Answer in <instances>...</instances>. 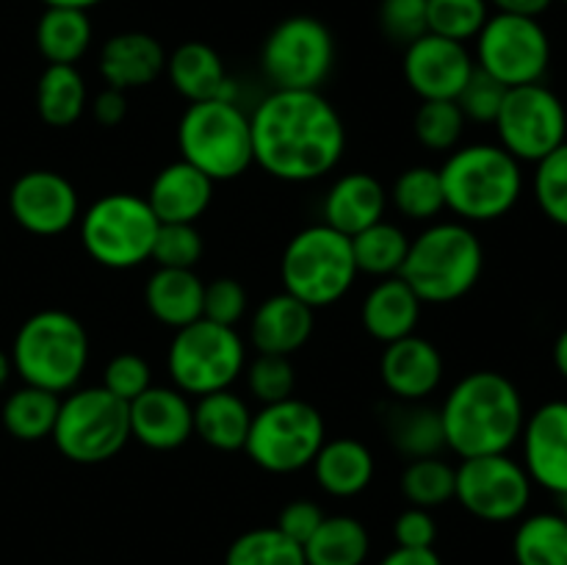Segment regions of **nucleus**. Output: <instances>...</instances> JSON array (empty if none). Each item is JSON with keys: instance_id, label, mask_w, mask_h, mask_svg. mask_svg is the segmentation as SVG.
I'll list each match as a JSON object with an SVG mask.
<instances>
[{"instance_id": "f257e3e1", "label": "nucleus", "mask_w": 567, "mask_h": 565, "mask_svg": "<svg viewBox=\"0 0 567 565\" xmlns=\"http://www.w3.org/2000/svg\"><path fill=\"white\" fill-rule=\"evenodd\" d=\"M249 122L255 164L282 183L319 181L347 150L341 114L319 89H275Z\"/></svg>"}, {"instance_id": "f03ea898", "label": "nucleus", "mask_w": 567, "mask_h": 565, "mask_svg": "<svg viewBox=\"0 0 567 565\" xmlns=\"http://www.w3.org/2000/svg\"><path fill=\"white\" fill-rule=\"evenodd\" d=\"M520 391L498 371H471L449 391L441 408L446 446L460 458L509 452L524 432Z\"/></svg>"}, {"instance_id": "7ed1b4c3", "label": "nucleus", "mask_w": 567, "mask_h": 565, "mask_svg": "<svg viewBox=\"0 0 567 565\" xmlns=\"http://www.w3.org/2000/svg\"><path fill=\"white\" fill-rule=\"evenodd\" d=\"M446 208L463 222H496L515 208L524 192L520 161L502 144H468L441 166Z\"/></svg>"}, {"instance_id": "20e7f679", "label": "nucleus", "mask_w": 567, "mask_h": 565, "mask_svg": "<svg viewBox=\"0 0 567 565\" xmlns=\"http://www.w3.org/2000/svg\"><path fill=\"white\" fill-rule=\"evenodd\" d=\"M485 249L465 222H437L410 242L402 277L421 302L449 305L480 282Z\"/></svg>"}, {"instance_id": "39448f33", "label": "nucleus", "mask_w": 567, "mask_h": 565, "mask_svg": "<svg viewBox=\"0 0 567 565\" xmlns=\"http://www.w3.org/2000/svg\"><path fill=\"white\" fill-rule=\"evenodd\" d=\"M11 363L25 386L75 391L89 363L86 327L66 310H39L17 330Z\"/></svg>"}, {"instance_id": "423d86ee", "label": "nucleus", "mask_w": 567, "mask_h": 565, "mask_svg": "<svg viewBox=\"0 0 567 565\" xmlns=\"http://www.w3.org/2000/svg\"><path fill=\"white\" fill-rule=\"evenodd\" d=\"M181 158L214 183L233 181L255 164L252 122L236 100L192 103L177 125Z\"/></svg>"}, {"instance_id": "0eeeda50", "label": "nucleus", "mask_w": 567, "mask_h": 565, "mask_svg": "<svg viewBox=\"0 0 567 565\" xmlns=\"http://www.w3.org/2000/svg\"><path fill=\"white\" fill-rule=\"evenodd\" d=\"M352 238L330 225H310L299 230L282 249L280 277L286 294L308 308H330L352 288L358 277Z\"/></svg>"}, {"instance_id": "6e6552de", "label": "nucleus", "mask_w": 567, "mask_h": 565, "mask_svg": "<svg viewBox=\"0 0 567 565\" xmlns=\"http://www.w3.org/2000/svg\"><path fill=\"white\" fill-rule=\"evenodd\" d=\"M53 443L66 460L97 465L116 458L131 438L127 402L100 388H78L61 399Z\"/></svg>"}, {"instance_id": "1a4fd4ad", "label": "nucleus", "mask_w": 567, "mask_h": 565, "mask_svg": "<svg viewBox=\"0 0 567 565\" xmlns=\"http://www.w3.org/2000/svg\"><path fill=\"white\" fill-rule=\"evenodd\" d=\"M161 222L144 197L127 192L94 199L81 219L83 249L105 269H133L150 260Z\"/></svg>"}, {"instance_id": "9d476101", "label": "nucleus", "mask_w": 567, "mask_h": 565, "mask_svg": "<svg viewBox=\"0 0 567 565\" xmlns=\"http://www.w3.org/2000/svg\"><path fill=\"white\" fill-rule=\"evenodd\" d=\"M244 363H247V349L236 327L216 325L208 319H197L175 330L166 355L172 382L186 397L225 391L238 380Z\"/></svg>"}, {"instance_id": "9b49d317", "label": "nucleus", "mask_w": 567, "mask_h": 565, "mask_svg": "<svg viewBox=\"0 0 567 565\" xmlns=\"http://www.w3.org/2000/svg\"><path fill=\"white\" fill-rule=\"evenodd\" d=\"M327 441L324 419L302 399H282L252 413L244 452L269 474H293L313 463Z\"/></svg>"}, {"instance_id": "f8f14e48", "label": "nucleus", "mask_w": 567, "mask_h": 565, "mask_svg": "<svg viewBox=\"0 0 567 565\" xmlns=\"http://www.w3.org/2000/svg\"><path fill=\"white\" fill-rule=\"evenodd\" d=\"M260 64L275 89H316L330 78L336 64V39L330 28L308 14L277 22L260 50Z\"/></svg>"}, {"instance_id": "ddd939ff", "label": "nucleus", "mask_w": 567, "mask_h": 565, "mask_svg": "<svg viewBox=\"0 0 567 565\" xmlns=\"http://www.w3.org/2000/svg\"><path fill=\"white\" fill-rule=\"evenodd\" d=\"M551 64V39L537 17H487L476 37V66L507 89L540 83Z\"/></svg>"}, {"instance_id": "4468645a", "label": "nucleus", "mask_w": 567, "mask_h": 565, "mask_svg": "<svg viewBox=\"0 0 567 565\" xmlns=\"http://www.w3.org/2000/svg\"><path fill=\"white\" fill-rule=\"evenodd\" d=\"M498 144L518 161H543L567 142V111L559 94L543 83L513 86L496 116Z\"/></svg>"}, {"instance_id": "2eb2a0df", "label": "nucleus", "mask_w": 567, "mask_h": 565, "mask_svg": "<svg viewBox=\"0 0 567 565\" xmlns=\"http://www.w3.org/2000/svg\"><path fill=\"white\" fill-rule=\"evenodd\" d=\"M454 499L476 518L507 524L529 507L532 480L507 452L465 458L460 469H454Z\"/></svg>"}, {"instance_id": "dca6fc26", "label": "nucleus", "mask_w": 567, "mask_h": 565, "mask_svg": "<svg viewBox=\"0 0 567 565\" xmlns=\"http://www.w3.org/2000/svg\"><path fill=\"white\" fill-rule=\"evenodd\" d=\"M9 208L17 225L33 236H59L81 214L75 186L53 170H31L17 177L9 192Z\"/></svg>"}, {"instance_id": "f3484780", "label": "nucleus", "mask_w": 567, "mask_h": 565, "mask_svg": "<svg viewBox=\"0 0 567 565\" xmlns=\"http://www.w3.org/2000/svg\"><path fill=\"white\" fill-rule=\"evenodd\" d=\"M474 66L463 42L437 33H424L404 48V81L421 100H457Z\"/></svg>"}, {"instance_id": "a211bd4d", "label": "nucleus", "mask_w": 567, "mask_h": 565, "mask_svg": "<svg viewBox=\"0 0 567 565\" xmlns=\"http://www.w3.org/2000/svg\"><path fill=\"white\" fill-rule=\"evenodd\" d=\"M524 469L532 482L546 491L567 493V402H546L526 415L524 432Z\"/></svg>"}, {"instance_id": "6ab92c4d", "label": "nucleus", "mask_w": 567, "mask_h": 565, "mask_svg": "<svg viewBox=\"0 0 567 565\" xmlns=\"http://www.w3.org/2000/svg\"><path fill=\"white\" fill-rule=\"evenodd\" d=\"M131 438L155 452L183 446L194 435V404L177 388L150 386L127 404Z\"/></svg>"}, {"instance_id": "aec40b11", "label": "nucleus", "mask_w": 567, "mask_h": 565, "mask_svg": "<svg viewBox=\"0 0 567 565\" xmlns=\"http://www.w3.org/2000/svg\"><path fill=\"white\" fill-rule=\"evenodd\" d=\"M380 377L388 391L402 402H421L443 380V358L432 341L421 336L385 343L380 358Z\"/></svg>"}, {"instance_id": "412c9836", "label": "nucleus", "mask_w": 567, "mask_h": 565, "mask_svg": "<svg viewBox=\"0 0 567 565\" xmlns=\"http://www.w3.org/2000/svg\"><path fill=\"white\" fill-rule=\"evenodd\" d=\"M144 199L161 225H194L214 199V181L181 158L153 177Z\"/></svg>"}, {"instance_id": "4be33fe9", "label": "nucleus", "mask_w": 567, "mask_h": 565, "mask_svg": "<svg viewBox=\"0 0 567 565\" xmlns=\"http://www.w3.org/2000/svg\"><path fill=\"white\" fill-rule=\"evenodd\" d=\"M166 70V50L144 31L114 33L100 50V75L122 92L150 86Z\"/></svg>"}, {"instance_id": "5701e85b", "label": "nucleus", "mask_w": 567, "mask_h": 565, "mask_svg": "<svg viewBox=\"0 0 567 565\" xmlns=\"http://www.w3.org/2000/svg\"><path fill=\"white\" fill-rule=\"evenodd\" d=\"M388 194L377 177L365 172H349L338 177L324 197V225L343 236H358L365 227L385 219Z\"/></svg>"}, {"instance_id": "b1692460", "label": "nucleus", "mask_w": 567, "mask_h": 565, "mask_svg": "<svg viewBox=\"0 0 567 565\" xmlns=\"http://www.w3.org/2000/svg\"><path fill=\"white\" fill-rule=\"evenodd\" d=\"M310 332H313V308L286 291L266 299L255 310L249 327V336L260 355H286V358L308 343Z\"/></svg>"}, {"instance_id": "393cba45", "label": "nucleus", "mask_w": 567, "mask_h": 565, "mask_svg": "<svg viewBox=\"0 0 567 565\" xmlns=\"http://www.w3.org/2000/svg\"><path fill=\"white\" fill-rule=\"evenodd\" d=\"M166 75L172 86L188 100V103H203V100H236V89L227 78L221 55L205 42H183L181 48L166 55Z\"/></svg>"}, {"instance_id": "a878e982", "label": "nucleus", "mask_w": 567, "mask_h": 565, "mask_svg": "<svg viewBox=\"0 0 567 565\" xmlns=\"http://www.w3.org/2000/svg\"><path fill=\"white\" fill-rule=\"evenodd\" d=\"M421 299L415 297L413 288L399 275L382 277L363 299L360 308V321L371 338L382 343H393L399 338H408L415 332L421 319Z\"/></svg>"}, {"instance_id": "bb28decb", "label": "nucleus", "mask_w": 567, "mask_h": 565, "mask_svg": "<svg viewBox=\"0 0 567 565\" xmlns=\"http://www.w3.org/2000/svg\"><path fill=\"white\" fill-rule=\"evenodd\" d=\"M310 465L321 491L338 499L358 496L374 480V454L354 438L324 441Z\"/></svg>"}, {"instance_id": "cd10ccee", "label": "nucleus", "mask_w": 567, "mask_h": 565, "mask_svg": "<svg viewBox=\"0 0 567 565\" xmlns=\"http://www.w3.org/2000/svg\"><path fill=\"white\" fill-rule=\"evenodd\" d=\"M205 282L194 269H155L144 286V305L155 321L181 330L192 321L203 319Z\"/></svg>"}, {"instance_id": "c85d7f7f", "label": "nucleus", "mask_w": 567, "mask_h": 565, "mask_svg": "<svg viewBox=\"0 0 567 565\" xmlns=\"http://www.w3.org/2000/svg\"><path fill=\"white\" fill-rule=\"evenodd\" d=\"M249 424H252V413H249L247 402L238 393H233L230 388L197 397V404H194V432L210 449H219V452H238V449H244Z\"/></svg>"}, {"instance_id": "c756f323", "label": "nucleus", "mask_w": 567, "mask_h": 565, "mask_svg": "<svg viewBox=\"0 0 567 565\" xmlns=\"http://www.w3.org/2000/svg\"><path fill=\"white\" fill-rule=\"evenodd\" d=\"M92 20L81 9H44L37 22V48L48 64H72L86 55L92 44Z\"/></svg>"}, {"instance_id": "7c9ffc66", "label": "nucleus", "mask_w": 567, "mask_h": 565, "mask_svg": "<svg viewBox=\"0 0 567 565\" xmlns=\"http://www.w3.org/2000/svg\"><path fill=\"white\" fill-rule=\"evenodd\" d=\"M369 532L352 515H324L319 530L305 543L308 565H363L369 557Z\"/></svg>"}, {"instance_id": "2f4dec72", "label": "nucleus", "mask_w": 567, "mask_h": 565, "mask_svg": "<svg viewBox=\"0 0 567 565\" xmlns=\"http://www.w3.org/2000/svg\"><path fill=\"white\" fill-rule=\"evenodd\" d=\"M86 109V83L72 64H48L37 83V111L50 127L75 125Z\"/></svg>"}, {"instance_id": "473e14b6", "label": "nucleus", "mask_w": 567, "mask_h": 565, "mask_svg": "<svg viewBox=\"0 0 567 565\" xmlns=\"http://www.w3.org/2000/svg\"><path fill=\"white\" fill-rule=\"evenodd\" d=\"M59 408V393L44 391V388L37 386H22L20 391L6 399L3 427L17 441H42V438L53 435Z\"/></svg>"}, {"instance_id": "72a5a7b5", "label": "nucleus", "mask_w": 567, "mask_h": 565, "mask_svg": "<svg viewBox=\"0 0 567 565\" xmlns=\"http://www.w3.org/2000/svg\"><path fill=\"white\" fill-rule=\"evenodd\" d=\"M518 565H567V521L559 513H537L518 524L513 537Z\"/></svg>"}, {"instance_id": "f704fd0d", "label": "nucleus", "mask_w": 567, "mask_h": 565, "mask_svg": "<svg viewBox=\"0 0 567 565\" xmlns=\"http://www.w3.org/2000/svg\"><path fill=\"white\" fill-rule=\"evenodd\" d=\"M410 238L404 236L402 227L391 225V222H377V225L365 227L358 236H352V255L354 266L363 275L374 277H393L402 271L404 258H408Z\"/></svg>"}, {"instance_id": "c9c22d12", "label": "nucleus", "mask_w": 567, "mask_h": 565, "mask_svg": "<svg viewBox=\"0 0 567 565\" xmlns=\"http://www.w3.org/2000/svg\"><path fill=\"white\" fill-rule=\"evenodd\" d=\"M391 443L410 460L435 458L446 446L441 410L424 408L419 402H408L404 408H399L391 419Z\"/></svg>"}, {"instance_id": "e433bc0d", "label": "nucleus", "mask_w": 567, "mask_h": 565, "mask_svg": "<svg viewBox=\"0 0 567 565\" xmlns=\"http://www.w3.org/2000/svg\"><path fill=\"white\" fill-rule=\"evenodd\" d=\"M225 565H308L305 548L277 526H258L230 543Z\"/></svg>"}, {"instance_id": "4c0bfd02", "label": "nucleus", "mask_w": 567, "mask_h": 565, "mask_svg": "<svg viewBox=\"0 0 567 565\" xmlns=\"http://www.w3.org/2000/svg\"><path fill=\"white\" fill-rule=\"evenodd\" d=\"M393 205L413 222H430L446 208L441 186V172L432 166H410L393 183Z\"/></svg>"}, {"instance_id": "58836bf2", "label": "nucleus", "mask_w": 567, "mask_h": 565, "mask_svg": "<svg viewBox=\"0 0 567 565\" xmlns=\"http://www.w3.org/2000/svg\"><path fill=\"white\" fill-rule=\"evenodd\" d=\"M402 493L410 507H441L454 499V469L437 454L410 460L402 474Z\"/></svg>"}, {"instance_id": "ea45409f", "label": "nucleus", "mask_w": 567, "mask_h": 565, "mask_svg": "<svg viewBox=\"0 0 567 565\" xmlns=\"http://www.w3.org/2000/svg\"><path fill=\"white\" fill-rule=\"evenodd\" d=\"M491 17L487 0H426V28L443 39L468 42L480 37Z\"/></svg>"}, {"instance_id": "a19ab883", "label": "nucleus", "mask_w": 567, "mask_h": 565, "mask_svg": "<svg viewBox=\"0 0 567 565\" xmlns=\"http://www.w3.org/2000/svg\"><path fill=\"white\" fill-rule=\"evenodd\" d=\"M413 131L426 150L449 153L463 138L465 116L454 100H424L415 111Z\"/></svg>"}, {"instance_id": "79ce46f5", "label": "nucleus", "mask_w": 567, "mask_h": 565, "mask_svg": "<svg viewBox=\"0 0 567 565\" xmlns=\"http://www.w3.org/2000/svg\"><path fill=\"white\" fill-rule=\"evenodd\" d=\"M535 199L554 225L567 227V142L537 161Z\"/></svg>"}, {"instance_id": "37998d69", "label": "nucleus", "mask_w": 567, "mask_h": 565, "mask_svg": "<svg viewBox=\"0 0 567 565\" xmlns=\"http://www.w3.org/2000/svg\"><path fill=\"white\" fill-rule=\"evenodd\" d=\"M247 386L260 404L291 399L297 386L291 360L286 355H258V360H252L247 369Z\"/></svg>"}, {"instance_id": "c03bdc74", "label": "nucleus", "mask_w": 567, "mask_h": 565, "mask_svg": "<svg viewBox=\"0 0 567 565\" xmlns=\"http://www.w3.org/2000/svg\"><path fill=\"white\" fill-rule=\"evenodd\" d=\"M203 236L194 225H158L150 258L161 269H194L203 258Z\"/></svg>"}, {"instance_id": "a18cd8bd", "label": "nucleus", "mask_w": 567, "mask_h": 565, "mask_svg": "<svg viewBox=\"0 0 567 565\" xmlns=\"http://www.w3.org/2000/svg\"><path fill=\"white\" fill-rule=\"evenodd\" d=\"M504 94H507V86H504V83H498L496 78L487 75L485 70L474 66L468 83H465L463 92L457 94L454 103H457L460 111H463L465 122L471 120V122H487V125H493L498 111H502Z\"/></svg>"}, {"instance_id": "49530a36", "label": "nucleus", "mask_w": 567, "mask_h": 565, "mask_svg": "<svg viewBox=\"0 0 567 565\" xmlns=\"http://www.w3.org/2000/svg\"><path fill=\"white\" fill-rule=\"evenodd\" d=\"M380 28L391 42L413 44L426 28V0H382L380 3Z\"/></svg>"}, {"instance_id": "de8ad7c7", "label": "nucleus", "mask_w": 567, "mask_h": 565, "mask_svg": "<svg viewBox=\"0 0 567 565\" xmlns=\"http://www.w3.org/2000/svg\"><path fill=\"white\" fill-rule=\"evenodd\" d=\"M153 386V371L142 355L122 352L111 358V363L103 371V388L114 393L116 399L131 404L138 393H144Z\"/></svg>"}, {"instance_id": "09e8293b", "label": "nucleus", "mask_w": 567, "mask_h": 565, "mask_svg": "<svg viewBox=\"0 0 567 565\" xmlns=\"http://www.w3.org/2000/svg\"><path fill=\"white\" fill-rule=\"evenodd\" d=\"M247 314V291L233 277H219L214 282H205L203 294V319L216 325L236 327L238 319Z\"/></svg>"}, {"instance_id": "8fccbe9b", "label": "nucleus", "mask_w": 567, "mask_h": 565, "mask_svg": "<svg viewBox=\"0 0 567 565\" xmlns=\"http://www.w3.org/2000/svg\"><path fill=\"white\" fill-rule=\"evenodd\" d=\"M321 521H324V513H321L319 504L310 502V499H297V502L286 504V507L280 510L275 526L282 535L291 537L293 543H299V546L305 548V543L313 537V532L319 530Z\"/></svg>"}, {"instance_id": "3c124183", "label": "nucleus", "mask_w": 567, "mask_h": 565, "mask_svg": "<svg viewBox=\"0 0 567 565\" xmlns=\"http://www.w3.org/2000/svg\"><path fill=\"white\" fill-rule=\"evenodd\" d=\"M393 537L402 548H432L437 537V524L430 510L408 507L393 524Z\"/></svg>"}, {"instance_id": "603ef678", "label": "nucleus", "mask_w": 567, "mask_h": 565, "mask_svg": "<svg viewBox=\"0 0 567 565\" xmlns=\"http://www.w3.org/2000/svg\"><path fill=\"white\" fill-rule=\"evenodd\" d=\"M92 111H94V120L100 122L103 127H116L122 120L127 116V97L122 89H103V92L94 97L92 103Z\"/></svg>"}, {"instance_id": "864d4df0", "label": "nucleus", "mask_w": 567, "mask_h": 565, "mask_svg": "<svg viewBox=\"0 0 567 565\" xmlns=\"http://www.w3.org/2000/svg\"><path fill=\"white\" fill-rule=\"evenodd\" d=\"M380 565H443L435 548H402L396 546L380 559Z\"/></svg>"}, {"instance_id": "5fc2aeb1", "label": "nucleus", "mask_w": 567, "mask_h": 565, "mask_svg": "<svg viewBox=\"0 0 567 565\" xmlns=\"http://www.w3.org/2000/svg\"><path fill=\"white\" fill-rule=\"evenodd\" d=\"M487 3L496 6V11H502V14L540 17L543 11H548L554 0H487Z\"/></svg>"}, {"instance_id": "6e6d98bb", "label": "nucleus", "mask_w": 567, "mask_h": 565, "mask_svg": "<svg viewBox=\"0 0 567 565\" xmlns=\"http://www.w3.org/2000/svg\"><path fill=\"white\" fill-rule=\"evenodd\" d=\"M554 366H557L559 374L567 380V327L559 332L557 341H554Z\"/></svg>"}, {"instance_id": "4d7b16f0", "label": "nucleus", "mask_w": 567, "mask_h": 565, "mask_svg": "<svg viewBox=\"0 0 567 565\" xmlns=\"http://www.w3.org/2000/svg\"><path fill=\"white\" fill-rule=\"evenodd\" d=\"M44 6H53V9H81V11H89L92 6L103 3V0H42Z\"/></svg>"}, {"instance_id": "13d9d810", "label": "nucleus", "mask_w": 567, "mask_h": 565, "mask_svg": "<svg viewBox=\"0 0 567 565\" xmlns=\"http://www.w3.org/2000/svg\"><path fill=\"white\" fill-rule=\"evenodd\" d=\"M11 371H14V363H11V355H6L3 349H0V386H3V382L9 380Z\"/></svg>"}, {"instance_id": "bf43d9fd", "label": "nucleus", "mask_w": 567, "mask_h": 565, "mask_svg": "<svg viewBox=\"0 0 567 565\" xmlns=\"http://www.w3.org/2000/svg\"><path fill=\"white\" fill-rule=\"evenodd\" d=\"M559 515H563V518L567 521V493L563 496V513H559Z\"/></svg>"}, {"instance_id": "052dcab7", "label": "nucleus", "mask_w": 567, "mask_h": 565, "mask_svg": "<svg viewBox=\"0 0 567 565\" xmlns=\"http://www.w3.org/2000/svg\"><path fill=\"white\" fill-rule=\"evenodd\" d=\"M563 3H567V0H563Z\"/></svg>"}]
</instances>
